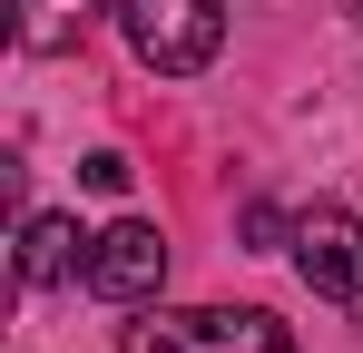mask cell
Instances as JSON below:
<instances>
[{
	"label": "cell",
	"instance_id": "cell-6",
	"mask_svg": "<svg viewBox=\"0 0 363 353\" xmlns=\"http://www.w3.org/2000/svg\"><path fill=\"white\" fill-rule=\"evenodd\" d=\"M108 0H20V50H79L89 40V20H99Z\"/></svg>",
	"mask_w": 363,
	"mask_h": 353
},
{
	"label": "cell",
	"instance_id": "cell-8",
	"mask_svg": "<svg viewBox=\"0 0 363 353\" xmlns=\"http://www.w3.org/2000/svg\"><path fill=\"white\" fill-rule=\"evenodd\" d=\"M344 10H354V30H363V0H344Z\"/></svg>",
	"mask_w": 363,
	"mask_h": 353
},
{
	"label": "cell",
	"instance_id": "cell-3",
	"mask_svg": "<svg viewBox=\"0 0 363 353\" xmlns=\"http://www.w3.org/2000/svg\"><path fill=\"white\" fill-rule=\"evenodd\" d=\"M89 294H108V304H138V294L167 285V235L147 226V216H118L108 235H89Z\"/></svg>",
	"mask_w": 363,
	"mask_h": 353
},
{
	"label": "cell",
	"instance_id": "cell-1",
	"mask_svg": "<svg viewBox=\"0 0 363 353\" xmlns=\"http://www.w3.org/2000/svg\"><path fill=\"white\" fill-rule=\"evenodd\" d=\"M118 353H295V334L255 304H196V314H138L118 324Z\"/></svg>",
	"mask_w": 363,
	"mask_h": 353
},
{
	"label": "cell",
	"instance_id": "cell-5",
	"mask_svg": "<svg viewBox=\"0 0 363 353\" xmlns=\"http://www.w3.org/2000/svg\"><path fill=\"white\" fill-rule=\"evenodd\" d=\"M69 275H89V235L69 226V216H30L20 226V285H69Z\"/></svg>",
	"mask_w": 363,
	"mask_h": 353
},
{
	"label": "cell",
	"instance_id": "cell-7",
	"mask_svg": "<svg viewBox=\"0 0 363 353\" xmlns=\"http://www.w3.org/2000/svg\"><path fill=\"white\" fill-rule=\"evenodd\" d=\"M79 176H89V186H99V196H128V176H138V167H128L118 147H99V157H89V167H79Z\"/></svg>",
	"mask_w": 363,
	"mask_h": 353
},
{
	"label": "cell",
	"instance_id": "cell-4",
	"mask_svg": "<svg viewBox=\"0 0 363 353\" xmlns=\"http://www.w3.org/2000/svg\"><path fill=\"white\" fill-rule=\"evenodd\" d=\"M295 265H304V285L324 294V304H344L363 324V226L354 216H334V206H314L295 226Z\"/></svg>",
	"mask_w": 363,
	"mask_h": 353
},
{
	"label": "cell",
	"instance_id": "cell-2",
	"mask_svg": "<svg viewBox=\"0 0 363 353\" xmlns=\"http://www.w3.org/2000/svg\"><path fill=\"white\" fill-rule=\"evenodd\" d=\"M226 40V0H128V50L157 79H196Z\"/></svg>",
	"mask_w": 363,
	"mask_h": 353
}]
</instances>
